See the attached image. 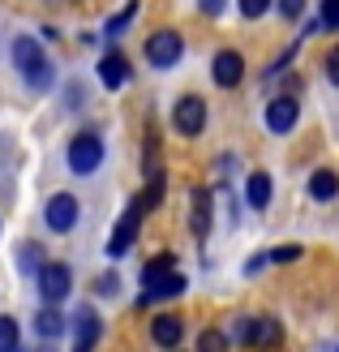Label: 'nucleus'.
Returning a JSON list of instances; mask_svg holds the SVG:
<instances>
[{"label":"nucleus","mask_w":339,"mask_h":352,"mask_svg":"<svg viewBox=\"0 0 339 352\" xmlns=\"http://www.w3.org/2000/svg\"><path fill=\"white\" fill-rule=\"evenodd\" d=\"M13 65H17V74H22V82L30 91H47L52 86V60L43 56L39 39H30V34L13 39Z\"/></svg>","instance_id":"f257e3e1"},{"label":"nucleus","mask_w":339,"mask_h":352,"mask_svg":"<svg viewBox=\"0 0 339 352\" xmlns=\"http://www.w3.org/2000/svg\"><path fill=\"white\" fill-rule=\"evenodd\" d=\"M65 160H69V172L74 176H95L99 172V164H103V138L99 133H78L74 142H69V151H65Z\"/></svg>","instance_id":"f03ea898"},{"label":"nucleus","mask_w":339,"mask_h":352,"mask_svg":"<svg viewBox=\"0 0 339 352\" xmlns=\"http://www.w3.org/2000/svg\"><path fill=\"white\" fill-rule=\"evenodd\" d=\"M172 125L181 138H198L206 129V99L202 95H185V99H176V108H172Z\"/></svg>","instance_id":"7ed1b4c3"},{"label":"nucleus","mask_w":339,"mask_h":352,"mask_svg":"<svg viewBox=\"0 0 339 352\" xmlns=\"http://www.w3.org/2000/svg\"><path fill=\"white\" fill-rule=\"evenodd\" d=\"M34 279H39V296L47 305H61L69 296V288H74V271H69L65 262H43Z\"/></svg>","instance_id":"20e7f679"},{"label":"nucleus","mask_w":339,"mask_h":352,"mask_svg":"<svg viewBox=\"0 0 339 352\" xmlns=\"http://www.w3.org/2000/svg\"><path fill=\"white\" fill-rule=\"evenodd\" d=\"M181 52H185V39L176 30H155L146 39V60L155 69H172L176 60H181Z\"/></svg>","instance_id":"39448f33"},{"label":"nucleus","mask_w":339,"mask_h":352,"mask_svg":"<svg viewBox=\"0 0 339 352\" xmlns=\"http://www.w3.org/2000/svg\"><path fill=\"white\" fill-rule=\"evenodd\" d=\"M262 120H266V129H271V133H292L296 120H300V103H296V95H275L271 103H266Z\"/></svg>","instance_id":"423d86ee"},{"label":"nucleus","mask_w":339,"mask_h":352,"mask_svg":"<svg viewBox=\"0 0 339 352\" xmlns=\"http://www.w3.org/2000/svg\"><path fill=\"white\" fill-rule=\"evenodd\" d=\"M43 219H47L52 232H74V223H78V198H74V193H52Z\"/></svg>","instance_id":"0eeeda50"},{"label":"nucleus","mask_w":339,"mask_h":352,"mask_svg":"<svg viewBox=\"0 0 339 352\" xmlns=\"http://www.w3.org/2000/svg\"><path fill=\"white\" fill-rule=\"evenodd\" d=\"M210 78H215V86H223V91L241 86V78H245V56H241V52H232V47L215 52V60H210Z\"/></svg>","instance_id":"6e6552de"},{"label":"nucleus","mask_w":339,"mask_h":352,"mask_svg":"<svg viewBox=\"0 0 339 352\" xmlns=\"http://www.w3.org/2000/svg\"><path fill=\"white\" fill-rule=\"evenodd\" d=\"M138 228H142V215L129 206L124 215L116 219V228H112V241H108V258H124L133 250V241H138Z\"/></svg>","instance_id":"1a4fd4ad"},{"label":"nucleus","mask_w":339,"mask_h":352,"mask_svg":"<svg viewBox=\"0 0 339 352\" xmlns=\"http://www.w3.org/2000/svg\"><path fill=\"white\" fill-rule=\"evenodd\" d=\"M95 74H99V82L103 86H108V91H120V86H129V78H133V65H129V56H124V52H108V56H103L99 60V69H95Z\"/></svg>","instance_id":"9d476101"},{"label":"nucleus","mask_w":339,"mask_h":352,"mask_svg":"<svg viewBox=\"0 0 339 352\" xmlns=\"http://www.w3.org/2000/svg\"><path fill=\"white\" fill-rule=\"evenodd\" d=\"M189 228H193V236L210 232V189H193L189 193Z\"/></svg>","instance_id":"9b49d317"},{"label":"nucleus","mask_w":339,"mask_h":352,"mask_svg":"<svg viewBox=\"0 0 339 352\" xmlns=\"http://www.w3.org/2000/svg\"><path fill=\"white\" fill-rule=\"evenodd\" d=\"M181 318L176 314H155V322H151V340L159 344V348H176L181 344Z\"/></svg>","instance_id":"f8f14e48"},{"label":"nucleus","mask_w":339,"mask_h":352,"mask_svg":"<svg viewBox=\"0 0 339 352\" xmlns=\"http://www.w3.org/2000/svg\"><path fill=\"white\" fill-rule=\"evenodd\" d=\"M245 198H249V206H254V210H266V206H271V198H275L271 176H266V172H249V181H245Z\"/></svg>","instance_id":"ddd939ff"},{"label":"nucleus","mask_w":339,"mask_h":352,"mask_svg":"<svg viewBox=\"0 0 339 352\" xmlns=\"http://www.w3.org/2000/svg\"><path fill=\"white\" fill-rule=\"evenodd\" d=\"M283 344V327L266 314V318H254V336H249V348H279Z\"/></svg>","instance_id":"4468645a"},{"label":"nucleus","mask_w":339,"mask_h":352,"mask_svg":"<svg viewBox=\"0 0 339 352\" xmlns=\"http://www.w3.org/2000/svg\"><path fill=\"white\" fill-rule=\"evenodd\" d=\"M34 331H39L43 340H61L65 336V314L56 305H43L39 314H34Z\"/></svg>","instance_id":"2eb2a0df"},{"label":"nucleus","mask_w":339,"mask_h":352,"mask_svg":"<svg viewBox=\"0 0 339 352\" xmlns=\"http://www.w3.org/2000/svg\"><path fill=\"white\" fill-rule=\"evenodd\" d=\"M335 193H339V176H335L331 168H318V172L309 176V198H314V202H331Z\"/></svg>","instance_id":"dca6fc26"},{"label":"nucleus","mask_w":339,"mask_h":352,"mask_svg":"<svg viewBox=\"0 0 339 352\" xmlns=\"http://www.w3.org/2000/svg\"><path fill=\"white\" fill-rule=\"evenodd\" d=\"M185 292V275H164L155 288H146V296H142V305H151V301H164V296H181Z\"/></svg>","instance_id":"f3484780"},{"label":"nucleus","mask_w":339,"mask_h":352,"mask_svg":"<svg viewBox=\"0 0 339 352\" xmlns=\"http://www.w3.org/2000/svg\"><path fill=\"white\" fill-rule=\"evenodd\" d=\"M172 271H176V258H172V254H159V258H151L146 267H142V284H146V288H155L159 279H164V275H172Z\"/></svg>","instance_id":"a211bd4d"},{"label":"nucleus","mask_w":339,"mask_h":352,"mask_svg":"<svg viewBox=\"0 0 339 352\" xmlns=\"http://www.w3.org/2000/svg\"><path fill=\"white\" fill-rule=\"evenodd\" d=\"M17 267H22L26 275H39V267H43V245L39 241H22V250H17Z\"/></svg>","instance_id":"6ab92c4d"},{"label":"nucleus","mask_w":339,"mask_h":352,"mask_svg":"<svg viewBox=\"0 0 339 352\" xmlns=\"http://www.w3.org/2000/svg\"><path fill=\"white\" fill-rule=\"evenodd\" d=\"M17 348H22V327H17V318L0 314V352H17Z\"/></svg>","instance_id":"aec40b11"},{"label":"nucleus","mask_w":339,"mask_h":352,"mask_svg":"<svg viewBox=\"0 0 339 352\" xmlns=\"http://www.w3.org/2000/svg\"><path fill=\"white\" fill-rule=\"evenodd\" d=\"M133 17H138V0H129V5H124V9H120V13L112 17V22H108V30H103V34H108V39H116V34H120L124 26H129Z\"/></svg>","instance_id":"412c9836"},{"label":"nucleus","mask_w":339,"mask_h":352,"mask_svg":"<svg viewBox=\"0 0 339 352\" xmlns=\"http://www.w3.org/2000/svg\"><path fill=\"white\" fill-rule=\"evenodd\" d=\"M198 352H228V336H223V331H202V336H198Z\"/></svg>","instance_id":"4be33fe9"},{"label":"nucleus","mask_w":339,"mask_h":352,"mask_svg":"<svg viewBox=\"0 0 339 352\" xmlns=\"http://www.w3.org/2000/svg\"><path fill=\"white\" fill-rule=\"evenodd\" d=\"M249 336H254V318H237V327L228 331V344H245L249 348Z\"/></svg>","instance_id":"5701e85b"},{"label":"nucleus","mask_w":339,"mask_h":352,"mask_svg":"<svg viewBox=\"0 0 339 352\" xmlns=\"http://www.w3.org/2000/svg\"><path fill=\"white\" fill-rule=\"evenodd\" d=\"M300 258V245H279V250L266 254V262H296Z\"/></svg>","instance_id":"b1692460"},{"label":"nucleus","mask_w":339,"mask_h":352,"mask_svg":"<svg viewBox=\"0 0 339 352\" xmlns=\"http://www.w3.org/2000/svg\"><path fill=\"white\" fill-rule=\"evenodd\" d=\"M237 5H241V13H245V17H262L266 9L275 5V0H237Z\"/></svg>","instance_id":"393cba45"},{"label":"nucleus","mask_w":339,"mask_h":352,"mask_svg":"<svg viewBox=\"0 0 339 352\" xmlns=\"http://www.w3.org/2000/svg\"><path fill=\"white\" fill-rule=\"evenodd\" d=\"M275 5H279V13L288 17V22H296V17L305 13V0H275Z\"/></svg>","instance_id":"a878e982"},{"label":"nucleus","mask_w":339,"mask_h":352,"mask_svg":"<svg viewBox=\"0 0 339 352\" xmlns=\"http://www.w3.org/2000/svg\"><path fill=\"white\" fill-rule=\"evenodd\" d=\"M322 26L339 30V0H322Z\"/></svg>","instance_id":"bb28decb"},{"label":"nucleus","mask_w":339,"mask_h":352,"mask_svg":"<svg viewBox=\"0 0 339 352\" xmlns=\"http://www.w3.org/2000/svg\"><path fill=\"white\" fill-rule=\"evenodd\" d=\"M327 78H331V86H339V47L327 52Z\"/></svg>","instance_id":"cd10ccee"},{"label":"nucleus","mask_w":339,"mask_h":352,"mask_svg":"<svg viewBox=\"0 0 339 352\" xmlns=\"http://www.w3.org/2000/svg\"><path fill=\"white\" fill-rule=\"evenodd\" d=\"M116 279H120L116 271H108V275H99V292H103V296H116V288H120Z\"/></svg>","instance_id":"c85d7f7f"},{"label":"nucleus","mask_w":339,"mask_h":352,"mask_svg":"<svg viewBox=\"0 0 339 352\" xmlns=\"http://www.w3.org/2000/svg\"><path fill=\"white\" fill-rule=\"evenodd\" d=\"M223 5H228V0H198V9H202L206 17H219V13H223Z\"/></svg>","instance_id":"c756f323"},{"label":"nucleus","mask_w":339,"mask_h":352,"mask_svg":"<svg viewBox=\"0 0 339 352\" xmlns=\"http://www.w3.org/2000/svg\"><path fill=\"white\" fill-rule=\"evenodd\" d=\"M91 348H95V340H78L74 344V352H91Z\"/></svg>","instance_id":"7c9ffc66"},{"label":"nucleus","mask_w":339,"mask_h":352,"mask_svg":"<svg viewBox=\"0 0 339 352\" xmlns=\"http://www.w3.org/2000/svg\"><path fill=\"white\" fill-rule=\"evenodd\" d=\"M172 352H181V348H172Z\"/></svg>","instance_id":"2f4dec72"},{"label":"nucleus","mask_w":339,"mask_h":352,"mask_svg":"<svg viewBox=\"0 0 339 352\" xmlns=\"http://www.w3.org/2000/svg\"><path fill=\"white\" fill-rule=\"evenodd\" d=\"M335 352H339V348H335Z\"/></svg>","instance_id":"473e14b6"}]
</instances>
